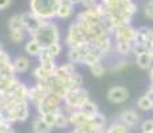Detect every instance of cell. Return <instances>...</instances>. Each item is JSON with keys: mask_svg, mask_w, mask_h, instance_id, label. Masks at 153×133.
Returning <instances> with one entry per match:
<instances>
[{"mask_svg": "<svg viewBox=\"0 0 153 133\" xmlns=\"http://www.w3.org/2000/svg\"><path fill=\"white\" fill-rule=\"evenodd\" d=\"M136 105H137V108L143 112H149L153 109V101L146 96V94H143V96L137 100Z\"/></svg>", "mask_w": 153, "mask_h": 133, "instance_id": "484cf974", "label": "cell"}, {"mask_svg": "<svg viewBox=\"0 0 153 133\" xmlns=\"http://www.w3.org/2000/svg\"><path fill=\"white\" fill-rule=\"evenodd\" d=\"M148 76H149V81H151V85H153V67L148 71Z\"/></svg>", "mask_w": 153, "mask_h": 133, "instance_id": "e575fe53", "label": "cell"}, {"mask_svg": "<svg viewBox=\"0 0 153 133\" xmlns=\"http://www.w3.org/2000/svg\"><path fill=\"white\" fill-rule=\"evenodd\" d=\"M83 56H84V52L83 49L80 48H68V53H67V59L68 61L73 64H81L83 61Z\"/></svg>", "mask_w": 153, "mask_h": 133, "instance_id": "ffe728a7", "label": "cell"}, {"mask_svg": "<svg viewBox=\"0 0 153 133\" xmlns=\"http://www.w3.org/2000/svg\"><path fill=\"white\" fill-rule=\"evenodd\" d=\"M43 49H44L43 45L33 37H28L24 43V51L31 57H39V55L42 53Z\"/></svg>", "mask_w": 153, "mask_h": 133, "instance_id": "5bb4252c", "label": "cell"}, {"mask_svg": "<svg viewBox=\"0 0 153 133\" xmlns=\"http://www.w3.org/2000/svg\"><path fill=\"white\" fill-rule=\"evenodd\" d=\"M134 64L143 71H149L153 67V57L149 52L134 56Z\"/></svg>", "mask_w": 153, "mask_h": 133, "instance_id": "9a60e30c", "label": "cell"}, {"mask_svg": "<svg viewBox=\"0 0 153 133\" xmlns=\"http://www.w3.org/2000/svg\"><path fill=\"white\" fill-rule=\"evenodd\" d=\"M8 37L13 44H20L25 43V40L28 39V33L25 29H10L8 32Z\"/></svg>", "mask_w": 153, "mask_h": 133, "instance_id": "d6986e66", "label": "cell"}, {"mask_svg": "<svg viewBox=\"0 0 153 133\" xmlns=\"http://www.w3.org/2000/svg\"><path fill=\"white\" fill-rule=\"evenodd\" d=\"M32 76H33V79L36 80V82H43L51 76V73H49L48 71L44 69L42 65H36L33 68V71H32Z\"/></svg>", "mask_w": 153, "mask_h": 133, "instance_id": "d4e9b609", "label": "cell"}, {"mask_svg": "<svg viewBox=\"0 0 153 133\" xmlns=\"http://www.w3.org/2000/svg\"><path fill=\"white\" fill-rule=\"evenodd\" d=\"M32 133H36V132H32Z\"/></svg>", "mask_w": 153, "mask_h": 133, "instance_id": "f35d334b", "label": "cell"}, {"mask_svg": "<svg viewBox=\"0 0 153 133\" xmlns=\"http://www.w3.org/2000/svg\"><path fill=\"white\" fill-rule=\"evenodd\" d=\"M13 68L16 75H23V73H27L31 67V60L28 59V56L24 55H19L12 60Z\"/></svg>", "mask_w": 153, "mask_h": 133, "instance_id": "4fadbf2b", "label": "cell"}, {"mask_svg": "<svg viewBox=\"0 0 153 133\" xmlns=\"http://www.w3.org/2000/svg\"><path fill=\"white\" fill-rule=\"evenodd\" d=\"M1 117L8 120L10 123H24L29 117V101H23L19 105H16L12 109H7V111H0Z\"/></svg>", "mask_w": 153, "mask_h": 133, "instance_id": "5b68a950", "label": "cell"}, {"mask_svg": "<svg viewBox=\"0 0 153 133\" xmlns=\"http://www.w3.org/2000/svg\"><path fill=\"white\" fill-rule=\"evenodd\" d=\"M31 37H33V39H36L39 41L43 45V48H47L48 45H51V44H53V43H57V41H60V39H61L59 27L56 25L53 22H45L36 31V33Z\"/></svg>", "mask_w": 153, "mask_h": 133, "instance_id": "3957f363", "label": "cell"}, {"mask_svg": "<svg viewBox=\"0 0 153 133\" xmlns=\"http://www.w3.org/2000/svg\"><path fill=\"white\" fill-rule=\"evenodd\" d=\"M145 1H148V0H145Z\"/></svg>", "mask_w": 153, "mask_h": 133, "instance_id": "60d3db41", "label": "cell"}, {"mask_svg": "<svg viewBox=\"0 0 153 133\" xmlns=\"http://www.w3.org/2000/svg\"><path fill=\"white\" fill-rule=\"evenodd\" d=\"M88 100H89V92L84 87L75 88V89L69 91L68 94L64 97L63 109L68 113H72L73 111H79Z\"/></svg>", "mask_w": 153, "mask_h": 133, "instance_id": "277c9868", "label": "cell"}, {"mask_svg": "<svg viewBox=\"0 0 153 133\" xmlns=\"http://www.w3.org/2000/svg\"><path fill=\"white\" fill-rule=\"evenodd\" d=\"M8 29H25L24 23H23V16L22 13H15L8 19Z\"/></svg>", "mask_w": 153, "mask_h": 133, "instance_id": "44dd1931", "label": "cell"}, {"mask_svg": "<svg viewBox=\"0 0 153 133\" xmlns=\"http://www.w3.org/2000/svg\"><path fill=\"white\" fill-rule=\"evenodd\" d=\"M22 16H23V23H24V28H25V31H27L29 37L33 36L37 29L45 23V20L40 19L37 15H35L33 12H31V11L23 12Z\"/></svg>", "mask_w": 153, "mask_h": 133, "instance_id": "52a82bcc", "label": "cell"}, {"mask_svg": "<svg viewBox=\"0 0 153 133\" xmlns=\"http://www.w3.org/2000/svg\"><path fill=\"white\" fill-rule=\"evenodd\" d=\"M143 13H144V16H145V19L153 22V0L145 1V4H144V7H143Z\"/></svg>", "mask_w": 153, "mask_h": 133, "instance_id": "f1b7e54d", "label": "cell"}, {"mask_svg": "<svg viewBox=\"0 0 153 133\" xmlns=\"http://www.w3.org/2000/svg\"><path fill=\"white\" fill-rule=\"evenodd\" d=\"M69 133H73V132H69Z\"/></svg>", "mask_w": 153, "mask_h": 133, "instance_id": "ab89813d", "label": "cell"}, {"mask_svg": "<svg viewBox=\"0 0 153 133\" xmlns=\"http://www.w3.org/2000/svg\"><path fill=\"white\" fill-rule=\"evenodd\" d=\"M3 133H16V132H15L13 128H11V129H8V131H5V132H3Z\"/></svg>", "mask_w": 153, "mask_h": 133, "instance_id": "8d00e7d4", "label": "cell"}, {"mask_svg": "<svg viewBox=\"0 0 153 133\" xmlns=\"http://www.w3.org/2000/svg\"><path fill=\"white\" fill-rule=\"evenodd\" d=\"M75 7L76 5L73 4V3H71L69 0H61L56 19H60V20L71 19V17L75 15Z\"/></svg>", "mask_w": 153, "mask_h": 133, "instance_id": "7c38bea8", "label": "cell"}, {"mask_svg": "<svg viewBox=\"0 0 153 133\" xmlns=\"http://www.w3.org/2000/svg\"><path fill=\"white\" fill-rule=\"evenodd\" d=\"M80 111L83 112L84 114H87V116H89V117H92V116H95V114L100 113L97 104H96V103H93L91 99L88 100L87 103H84V105L80 108Z\"/></svg>", "mask_w": 153, "mask_h": 133, "instance_id": "cb8c5ba5", "label": "cell"}, {"mask_svg": "<svg viewBox=\"0 0 153 133\" xmlns=\"http://www.w3.org/2000/svg\"><path fill=\"white\" fill-rule=\"evenodd\" d=\"M128 126L124 125L121 121H114L109 126H105L102 133H128Z\"/></svg>", "mask_w": 153, "mask_h": 133, "instance_id": "7402d4cb", "label": "cell"}, {"mask_svg": "<svg viewBox=\"0 0 153 133\" xmlns=\"http://www.w3.org/2000/svg\"><path fill=\"white\" fill-rule=\"evenodd\" d=\"M69 117H71V125H72L73 128H80V126L84 125L88 121V119H89V116L84 114L80 109H79V111H73L72 113H69Z\"/></svg>", "mask_w": 153, "mask_h": 133, "instance_id": "e0dca14e", "label": "cell"}, {"mask_svg": "<svg viewBox=\"0 0 153 133\" xmlns=\"http://www.w3.org/2000/svg\"><path fill=\"white\" fill-rule=\"evenodd\" d=\"M63 108V97L59 96L56 93L49 92L47 94L45 100L37 106V113L39 114H44V113H48V112H55L59 111V109Z\"/></svg>", "mask_w": 153, "mask_h": 133, "instance_id": "8992f818", "label": "cell"}, {"mask_svg": "<svg viewBox=\"0 0 153 133\" xmlns=\"http://www.w3.org/2000/svg\"><path fill=\"white\" fill-rule=\"evenodd\" d=\"M32 129L36 133H51L53 128L47 124V121L42 117V114L37 113V116L32 121Z\"/></svg>", "mask_w": 153, "mask_h": 133, "instance_id": "2e32d148", "label": "cell"}, {"mask_svg": "<svg viewBox=\"0 0 153 133\" xmlns=\"http://www.w3.org/2000/svg\"><path fill=\"white\" fill-rule=\"evenodd\" d=\"M141 133H153V119H146L140 125Z\"/></svg>", "mask_w": 153, "mask_h": 133, "instance_id": "1f68e13d", "label": "cell"}, {"mask_svg": "<svg viewBox=\"0 0 153 133\" xmlns=\"http://www.w3.org/2000/svg\"><path fill=\"white\" fill-rule=\"evenodd\" d=\"M11 3H12V0H0V11L7 10L11 5Z\"/></svg>", "mask_w": 153, "mask_h": 133, "instance_id": "836d02e7", "label": "cell"}, {"mask_svg": "<svg viewBox=\"0 0 153 133\" xmlns=\"http://www.w3.org/2000/svg\"><path fill=\"white\" fill-rule=\"evenodd\" d=\"M100 3V0H81L80 5L83 8H93Z\"/></svg>", "mask_w": 153, "mask_h": 133, "instance_id": "d6a6232c", "label": "cell"}, {"mask_svg": "<svg viewBox=\"0 0 153 133\" xmlns=\"http://www.w3.org/2000/svg\"><path fill=\"white\" fill-rule=\"evenodd\" d=\"M64 43L68 48H80V47H83L84 44L88 43L84 24L80 20L75 19L71 23L68 31H67L65 39H64Z\"/></svg>", "mask_w": 153, "mask_h": 133, "instance_id": "7a4b0ae2", "label": "cell"}, {"mask_svg": "<svg viewBox=\"0 0 153 133\" xmlns=\"http://www.w3.org/2000/svg\"><path fill=\"white\" fill-rule=\"evenodd\" d=\"M119 121H121L128 128H134V126H137L140 124L141 116L134 109H125V111H123L121 113H120Z\"/></svg>", "mask_w": 153, "mask_h": 133, "instance_id": "30bf717a", "label": "cell"}, {"mask_svg": "<svg viewBox=\"0 0 153 133\" xmlns=\"http://www.w3.org/2000/svg\"><path fill=\"white\" fill-rule=\"evenodd\" d=\"M129 99V91L123 85H113L107 91V100L111 104H124Z\"/></svg>", "mask_w": 153, "mask_h": 133, "instance_id": "ba28073f", "label": "cell"}, {"mask_svg": "<svg viewBox=\"0 0 153 133\" xmlns=\"http://www.w3.org/2000/svg\"><path fill=\"white\" fill-rule=\"evenodd\" d=\"M1 49H4V48H3V45H1V43H0V51H1Z\"/></svg>", "mask_w": 153, "mask_h": 133, "instance_id": "74e56055", "label": "cell"}, {"mask_svg": "<svg viewBox=\"0 0 153 133\" xmlns=\"http://www.w3.org/2000/svg\"><path fill=\"white\" fill-rule=\"evenodd\" d=\"M71 125V117L69 113L65 112L63 108L57 112V116H56V123H55V128L59 129H64V128H68Z\"/></svg>", "mask_w": 153, "mask_h": 133, "instance_id": "ac0fdd59", "label": "cell"}, {"mask_svg": "<svg viewBox=\"0 0 153 133\" xmlns=\"http://www.w3.org/2000/svg\"><path fill=\"white\" fill-rule=\"evenodd\" d=\"M108 71V68L104 65V63L102 61H100V63H96L95 65L89 67V72L92 76H95V77H102V76L105 75V72Z\"/></svg>", "mask_w": 153, "mask_h": 133, "instance_id": "4316f807", "label": "cell"}, {"mask_svg": "<svg viewBox=\"0 0 153 133\" xmlns=\"http://www.w3.org/2000/svg\"><path fill=\"white\" fill-rule=\"evenodd\" d=\"M152 112H153V109H152Z\"/></svg>", "mask_w": 153, "mask_h": 133, "instance_id": "b9f144b4", "label": "cell"}, {"mask_svg": "<svg viewBox=\"0 0 153 133\" xmlns=\"http://www.w3.org/2000/svg\"><path fill=\"white\" fill-rule=\"evenodd\" d=\"M129 65V61L126 57H120L119 60H116L114 63L111 64V67L108 68L111 73H119V72H123L126 67Z\"/></svg>", "mask_w": 153, "mask_h": 133, "instance_id": "603a6c76", "label": "cell"}, {"mask_svg": "<svg viewBox=\"0 0 153 133\" xmlns=\"http://www.w3.org/2000/svg\"><path fill=\"white\" fill-rule=\"evenodd\" d=\"M47 51L51 53L52 56H55V57L57 59L59 56L61 55V51H63V45H61L60 41H57V43H53V44H51V45L47 47Z\"/></svg>", "mask_w": 153, "mask_h": 133, "instance_id": "f546056e", "label": "cell"}, {"mask_svg": "<svg viewBox=\"0 0 153 133\" xmlns=\"http://www.w3.org/2000/svg\"><path fill=\"white\" fill-rule=\"evenodd\" d=\"M61 0H29V11L45 22H52L57 16Z\"/></svg>", "mask_w": 153, "mask_h": 133, "instance_id": "6da1fadb", "label": "cell"}, {"mask_svg": "<svg viewBox=\"0 0 153 133\" xmlns=\"http://www.w3.org/2000/svg\"><path fill=\"white\" fill-rule=\"evenodd\" d=\"M49 92L45 89V87L42 84V82H36L35 85H32L29 88V92H28V101L31 103L35 108H37L45 100L47 94Z\"/></svg>", "mask_w": 153, "mask_h": 133, "instance_id": "9c48e42d", "label": "cell"}, {"mask_svg": "<svg viewBox=\"0 0 153 133\" xmlns=\"http://www.w3.org/2000/svg\"><path fill=\"white\" fill-rule=\"evenodd\" d=\"M69 84H71V88H72V89H75V88H81V87H83V84H84V79H83V76H81V73H79L77 71H76V72L73 73L72 76H71Z\"/></svg>", "mask_w": 153, "mask_h": 133, "instance_id": "83f0119b", "label": "cell"}, {"mask_svg": "<svg viewBox=\"0 0 153 133\" xmlns=\"http://www.w3.org/2000/svg\"><path fill=\"white\" fill-rule=\"evenodd\" d=\"M69 1L73 3L75 5H77V4H80V3H81V0H69Z\"/></svg>", "mask_w": 153, "mask_h": 133, "instance_id": "d590c367", "label": "cell"}, {"mask_svg": "<svg viewBox=\"0 0 153 133\" xmlns=\"http://www.w3.org/2000/svg\"><path fill=\"white\" fill-rule=\"evenodd\" d=\"M37 60H39V65H42L44 69L48 71L51 75H53L56 68H57V63H56V57L47 51V48H44L42 51V53H40L39 57H37Z\"/></svg>", "mask_w": 153, "mask_h": 133, "instance_id": "8fae6325", "label": "cell"}, {"mask_svg": "<svg viewBox=\"0 0 153 133\" xmlns=\"http://www.w3.org/2000/svg\"><path fill=\"white\" fill-rule=\"evenodd\" d=\"M60 111V109H59ZM59 111H55V112H48V113H44L42 114V117L44 120L47 121V124H48L49 126H52V128H55V123H56V116H57V112Z\"/></svg>", "mask_w": 153, "mask_h": 133, "instance_id": "4dcf8cb0", "label": "cell"}]
</instances>
